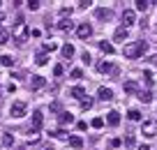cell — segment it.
<instances>
[{
    "label": "cell",
    "instance_id": "obj_18",
    "mask_svg": "<svg viewBox=\"0 0 157 150\" xmlns=\"http://www.w3.org/2000/svg\"><path fill=\"white\" fill-rule=\"evenodd\" d=\"M0 143L10 148V145H14V136H12L10 132H2V136H0Z\"/></svg>",
    "mask_w": 157,
    "mask_h": 150
},
{
    "label": "cell",
    "instance_id": "obj_23",
    "mask_svg": "<svg viewBox=\"0 0 157 150\" xmlns=\"http://www.w3.org/2000/svg\"><path fill=\"white\" fill-rule=\"evenodd\" d=\"M97 69H99L102 74H106V72H113V65L106 60V63H99V65H97Z\"/></svg>",
    "mask_w": 157,
    "mask_h": 150
},
{
    "label": "cell",
    "instance_id": "obj_11",
    "mask_svg": "<svg viewBox=\"0 0 157 150\" xmlns=\"http://www.w3.org/2000/svg\"><path fill=\"white\" fill-rule=\"evenodd\" d=\"M72 122H74V116H72V113H67V111L60 113V118H58V125H60V127H67V125H72Z\"/></svg>",
    "mask_w": 157,
    "mask_h": 150
},
{
    "label": "cell",
    "instance_id": "obj_28",
    "mask_svg": "<svg viewBox=\"0 0 157 150\" xmlns=\"http://www.w3.org/2000/svg\"><path fill=\"white\" fill-rule=\"evenodd\" d=\"M7 39H10V33L0 25V46H2V44H7Z\"/></svg>",
    "mask_w": 157,
    "mask_h": 150
},
{
    "label": "cell",
    "instance_id": "obj_30",
    "mask_svg": "<svg viewBox=\"0 0 157 150\" xmlns=\"http://www.w3.org/2000/svg\"><path fill=\"white\" fill-rule=\"evenodd\" d=\"M104 122H106L104 118H93V122H90V125H93L95 129H102V127H104Z\"/></svg>",
    "mask_w": 157,
    "mask_h": 150
},
{
    "label": "cell",
    "instance_id": "obj_26",
    "mask_svg": "<svg viewBox=\"0 0 157 150\" xmlns=\"http://www.w3.org/2000/svg\"><path fill=\"white\" fill-rule=\"evenodd\" d=\"M134 5H136V12H146V10H148V5H150V2H148V0H136V2H134Z\"/></svg>",
    "mask_w": 157,
    "mask_h": 150
},
{
    "label": "cell",
    "instance_id": "obj_9",
    "mask_svg": "<svg viewBox=\"0 0 157 150\" xmlns=\"http://www.w3.org/2000/svg\"><path fill=\"white\" fill-rule=\"evenodd\" d=\"M123 90H125V95H139V83L136 81H125V86H123Z\"/></svg>",
    "mask_w": 157,
    "mask_h": 150
},
{
    "label": "cell",
    "instance_id": "obj_2",
    "mask_svg": "<svg viewBox=\"0 0 157 150\" xmlns=\"http://www.w3.org/2000/svg\"><path fill=\"white\" fill-rule=\"evenodd\" d=\"M12 35H14V42L16 44H25V42H28V37L33 35V30H30L23 21H19V23L14 25V33H12Z\"/></svg>",
    "mask_w": 157,
    "mask_h": 150
},
{
    "label": "cell",
    "instance_id": "obj_44",
    "mask_svg": "<svg viewBox=\"0 0 157 150\" xmlns=\"http://www.w3.org/2000/svg\"><path fill=\"white\" fill-rule=\"evenodd\" d=\"M155 33H157V25H155Z\"/></svg>",
    "mask_w": 157,
    "mask_h": 150
},
{
    "label": "cell",
    "instance_id": "obj_33",
    "mask_svg": "<svg viewBox=\"0 0 157 150\" xmlns=\"http://www.w3.org/2000/svg\"><path fill=\"white\" fill-rule=\"evenodd\" d=\"M90 106H93V99H90V97L88 99H81V109H83V111H88Z\"/></svg>",
    "mask_w": 157,
    "mask_h": 150
},
{
    "label": "cell",
    "instance_id": "obj_17",
    "mask_svg": "<svg viewBox=\"0 0 157 150\" xmlns=\"http://www.w3.org/2000/svg\"><path fill=\"white\" fill-rule=\"evenodd\" d=\"M58 28L63 30V33H69V30H74V23H72V19H63L58 23Z\"/></svg>",
    "mask_w": 157,
    "mask_h": 150
},
{
    "label": "cell",
    "instance_id": "obj_43",
    "mask_svg": "<svg viewBox=\"0 0 157 150\" xmlns=\"http://www.w3.org/2000/svg\"><path fill=\"white\" fill-rule=\"evenodd\" d=\"M44 150H53V148H44Z\"/></svg>",
    "mask_w": 157,
    "mask_h": 150
},
{
    "label": "cell",
    "instance_id": "obj_8",
    "mask_svg": "<svg viewBox=\"0 0 157 150\" xmlns=\"http://www.w3.org/2000/svg\"><path fill=\"white\" fill-rule=\"evenodd\" d=\"M123 23H125V28H129L132 23H136V12L134 10H125L123 12Z\"/></svg>",
    "mask_w": 157,
    "mask_h": 150
},
{
    "label": "cell",
    "instance_id": "obj_38",
    "mask_svg": "<svg viewBox=\"0 0 157 150\" xmlns=\"http://www.w3.org/2000/svg\"><path fill=\"white\" fill-rule=\"evenodd\" d=\"M109 145H111V148H118V145H120V139H111V143H109Z\"/></svg>",
    "mask_w": 157,
    "mask_h": 150
},
{
    "label": "cell",
    "instance_id": "obj_15",
    "mask_svg": "<svg viewBox=\"0 0 157 150\" xmlns=\"http://www.w3.org/2000/svg\"><path fill=\"white\" fill-rule=\"evenodd\" d=\"M60 53H63V58L65 60H72L74 58V46H72V44H63V48H60Z\"/></svg>",
    "mask_w": 157,
    "mask_h": 150
},
{
    "label": "cell",
    "instance_id": "obj_25",
    "mask_svg": "<svg viewBox=\"0 0 157 150\" xmlns=\"http://www.w3.org/2000/svg\"><path fill=\"white\" fill-rule=\"evenodd\" d=\"M46 63H49V58H46V53H37V58H35V65H39V67H44Z\"/></svg>",
    "mask_w": 157,
    "mask_h": 150
},
{
    "label": "cell",
    "instance_id": "obj_14",
    "mask_svg": "<svg viewBox=\"0 0 157 150\" xmlns=\"http://www.w3.org/2000/svg\"><path fill=\"white\" fill-rule=\"evenodd\" d=\"M69 95H72L74 99H86V88L83 86H74L72 90H69Z\"/></svg>",
    "mask_w": 157,
    "mask_h": 150
},
{
    "label": "cell",
    "instance_id": "obj_21",
    "mask_svg": "<svg viewBox=\"0 0 157 150\" xmlns=\"http://www.w3.org/2000/svg\"><path fill=\"white\" fill-rule=\"evenodd\" d=\"M113 16V12L111 10H97V19H102V21H109Z\"/></svg>",
    "mask_w": 157,
    "mask_h": 150
},
{
    "label": "cell",
    "instance_id": "obj_42",
    "mask_svg": "<svg viewBox=\"0 0 157 150\" xmlns=\"http://www.w3.org/2000/svg\"><path fill=\"white\" fill-rule=\"evenodd\" d=\"M2 21H5V14H2V12H0V23H2Z\"/></svg>",
    "mask_w": 157,
    "mask_h": 150
},
{
    "label": "cell",
    "instance_id": "obj_27",
    "mask_svg": "<svg viewBox=\"0 0 157 150\" xmlns=\"http://www.w3.org/2000/svg\"><path fill=\"white\" fill-rule=\"evenodd\" d=\"M127 118H129V120H141V113H139V109H129V111H127Z\"/></svg>",
    "mask_w": 157,
    "mask_h": 150
},
{
    "label": "cell",
    "instance_id": "obj_45",
    "mask_svg": "<svg viewBox=\"0 0 157 150\" xmlns=\"http://www.w3.org/2000/svg\"><path fill=\"white\" fill-rule=\"evenodd\" d=\"M0 5H2V2H0Z\"/></svg>",
    "mask_w": 157,
    "mask_h": 150
},
{
    "label": "cell",
    "instance_id": "obj_40",
    "mask_svg": "<svg viewBox=\"0 0 157 150\" xmlns=\"http://www.w3.org/2000/svg\"><path fill=\"white\" fill-rule=\"evenodd\" d=\"M139 150H150V145H146V143H143V145H139Z\"/></svg>",
    "mask_w": 157,
    "mask_h": 150
},
{
    "label": "cell",
    "instance_id": "obj_13",
    "mask_svg": "<svg viewBox=\"0 0 157 150\" xmlns=\"http://www.w3.org/2000/svg\"><path fill=\"white\" fill-rule=\"evenodd\" d=\"M44 76H39V74H35L33 79H30V88H33V90H39V88H44Z\"/></svg>",
    "mask_w": 157,
    "mask_h": 150
},
{
    "label": "cell",
    "instance_id": "obj_39",
    "mask_svg": "<svg viewBox=\"0 0 157 150\" xmlns=\"http://www.w3.org/2000/svg\"><path fill=\"white\" fill-rule=\"evenodd\" d=\"M90 60H93V58H90V53H88V51H86V53H83V63H86V65H88V63H90Z\"/></svg>",
    "mask_w": 157,
    "mask_h": 150
},
{
    "label": "cell",
    "instance_id": "obj_5",
    "mask_svg": "<svg viewBox=\"0 0 157 150\" xmlns=\"http://www.w3.org/2000/svg\"><path fill=\"white\" fill-rule=\"evenodd\" d=\"M141 134L148 136V139L157 136V120H146V122L141 125Z\"/></svg>",
    "mask_w": 157,
    "mask_h": 150
},
{
    "label": "cell",
    "instance_id": "obj_41",
    "mask_svg": "<svg viewBox=\"0 0 157 150\" xmlns=\"http://www.w3.org/2000/svg\"><path fill=\"white\" fill-rule=\"evenodd\" d=\"M150 63H152V65H157V53H155V56L150 58Z\"/></svg>",
    "mask_w": 157,
    "mask_h": 150
},
{
    "label": "cell",
    "instance_id": "obj_12",
    "mask_svg": "<svg viewBox=\"0 0 157 150\" xmlns=\"http://www.w3.org/2000/svg\"><path fill=\"white\" fill-rule=\"evenodd\" d=\"M127 35H129V30L125 28V25H120V28H116V33H113V39H116V42H123V39H127Z\"/></svg>",
    "mask_w": 157,
    "mask_h": 150
},
{
    "label": "cell",
    "instance_id": "obj_35",
    "mask_svg": "<svg viewBox=\"0 0 157 150\" xmlns=\"http://www.w3.org/2000/svg\"><path fill=\"white\" fill-rule=\"evenodd\" d=\"M63 72H65L63 65H56V67H53V74H56V76H63Z\"/></svg>",
    "mask_w": 157,
    "mask_h": 150
},
{
    "label": "cell",
    "instance_id": "obj_3",
    "mask_svg": "<svg viewBox=\"0 0 157 150\" xmlns=\"http://www.w3.org/2000/svg\"><path fill=\"white\" fill-rule=\"evenodd\" d=\"M42 122H44V113H42V111H35V113H33V125H30L33 141H37V132L42 129Z\"/></svg>",
    "mask_w": 157,
    "mask_h": 150
},
{
    "label": "cell",
    "instance_id": "obj_36",
    "mask_svg": "<svg viewBox=\"0 0 157 150\" xmlns=\"http://www.w3.org/2000/svg\"><path fill=\"white\" fill-rule=\"evenodd\" d=\"M143 76H146V83H148V86H152V81H155V79H152V74H150V72H143Z\"/></svg>",
    "mask_w": 157,
    "mask_h": 150
},
{
    "label": "cell",
    "instance_id": "obj_16",
    "mask_svg": "<svg viewBox=\"0 0 157 150\" xmlns=\"http://www.w3.org/2000/svg\"><path fill=\"white\" fill-rule=\"evenodd\" d=\"M99 51H102V53H106V56H113V53H116L113 44H109L106 39H104V42H99Z\"/></svg>",
    "mask_w": 157,
    "mask_h": 150
},
{
    "label": "cell",
    "instance_id": "obj_20",
    "mask_svg": "<svg viewBox=\"0 0 157 150\" xmlns=\"http://www.w3.org/2000/svg\"><path fill=\"white\" fill-rule=\"evenodd\" d=\"M56 48H58L56 42H44L42 44V53H51V51H56Z\"/></svg>",
    "mask_w": 157,
    "mask_h": 150
},
{
    "label": "cell",
    "instance_id": "obj_32",
    "mask_svg": "<svg viewBox=\"0 0 157 150\" xmlns=\"http://www.w3.org/2000/svg\"><path fill=\"white\" fill-rule=\"evenodd\" d=\"M60 16H63V19L72 16V7H60Z\"/></svg>",
    "mask_w": 157,
    "mask_h": 150
},
{
    "label": "cell",
    "instance_id": "obj_24",
    "mask_svg": "<svg viewBox=\"0 0 157 150\" xmlns=\"http://www.w3.org/2000/svg\"><path fill=\"white\" fill-rule=\"evenodd\" d=\"M0 63L5 65V67H14V58H12V56H0Z\"/></svg>",
    "mask_w": 157,
    "mask_h": 150
},
{
    "label": "cell",
    "instance_id": "obj_29",
    "mask_svg": "<svg viewBox=\"0 0 157 150\" xmlns=\"http://www.w3.org/2000/svg\"><path fill=\"white\" fill-rule=\"evenodd\" d=\"M25 5H28V10H30V12H37V10H39V5H42V2H39V0H28V2H25Z\"/></svg>",
    "mask_w": 157,
    "mask_h": 150
},
{
    "label": "cell",
    "instance_id": "obj_6",
    "mask_svg": "<svg viewBox=\"0 0 157 150\" xmlns=\"http://www.w3.org/2000/svg\"><path fill=\"white\" fill-rule=\"evenodd\" d=\"M76 35H78V39H88L90 35H93V25L90 23H78L76 25Z\"/></svg>",
    "mask_w": 157,
    "mask_h": 150
},
{
    "label": "cell",
    "instance_id": "obj_19",
    "mask_svg": "<svg viewBox=\"0 0 157 150\" xmlns=\"http://www.w3.org/2000/svg\"><path fill=\"white\" fill-rule=\"evenodd\" d=\"M69 145H72L74 150H81L83 148V139H81V136H69Z\"/></svg>",
    "mask_w": 157,
    "mask_h": 150
},
{
    "label": "cell",
    "instance_id": "obj_4",
    "mask_svg": "<svg viewBox=\"0 0 157 150\" xmlns=\"http://www.w3.org/2000/svg\"><path fill=\"white\" fill-rule=\"evenodd\" d=\"M10 113H12V118H23L25 113H28V104L25 102H14L10 106Z\"/></svg>",
    "mask_w": 157,
    "mask_h": 150
},
{
    "label": "cell",
    "instance_id": "obj_37",
    "mask_svg": "<svg viewBox=\"0 0 157 150\" xmlns=\"http://www.w3.org/2000/svg\"><path fill=\"white\" fill-rule=\"evenodd\" d=\"M88 5H93L90 0H81V2H78V7H81V10H88Z\"/></svg>",
    "mask_w": 157,
    "mask_h": 150
},
{
    "label": "cell",
    "instance_id": "obj_31",
    "mask_svg": "<svg viewBox=\"0 0 157 150\" xmlns=\"http://www.w3.org/2000/svg\"><path fill=\"white\" fill-rule=\"evenodd\" d=\"M51 136H53V139H69V134L65 129H58V132H51Z\"/></svg>",
    "mask_w": 157,
    "mask_h": 150
},
{
    "label": "cell",
    "instance_id": "obj_34",
    "mask_svg": "<svg viewBox=\"0 0 157 150\" xmlns=\"http://www.w3.org/2000/svg\"><path fill=\"white\" fill-rule=\"evenodd\" d=\"M69 74H72V79H81V76H83V72H81L78 67H74V69H72Z\"/></svg>",
    "mask_w": 157,
    "mask_h": 150
},
{
    "label": "cell",
    "instance_id": "obj_22",
    "mask_svg": "<svg viewBox=\"0 0 157 150\" xmlns=\"http://www.w3.org/2000/svg\"><path fill=\"white\" fill-rule=\"evenodd\" d=\"M139 99H141L143 104H150V102H152V95H150L148 90H141V92H139Z\"/></svg>",
    "mask_w": 157,
    "mask_h": 150
},
{
    "label": "cell",
    "instance_id": "obj_10",
    "mask_svg": "<svg viewBox=\"0 0 157 150\" xmlns=\"http://www.w3.org/2000/svg\"><path fill=\"white\" fill-rule=\"evenodd\" d=\"M106 125L118 127V125H120V113H118V111H109L106 113Z\"/></svg>",
    "mask_w": 157,
    "mask_h": 150
},
{
    "label": "cell",
    "instance_id": "obj_1",
    "mask_svg": "<svg viewBox=\"0 0 157 150\" xmlns=\"http://www.w3.org/2000/svg\"><path fill=\"white\" fill-rule=\"evenodd\" d=\"M146 51H148V44L141 39V42H129V44H125L123 56H125V58H129V60H134V58H141Z\"/></svg>",
    "mask_w": 157,
    "mask_h": 150
},
{
    "label": "cell",
    "instance_id": "obj_7",
    "mask_svg": "<svg viewBox=\"0 0 157 150\" xmlns=\"http://www.w3.org/2000/svg\"><path fill=\"white\" fill-rule=\"evenodd\" d=\"M97 97L102 99V102H111V99H113V90H111V88H106V86H99Z\"/></svg>",
    "mask_w": 157,
    "mask_h": 150
}]
</instances>
